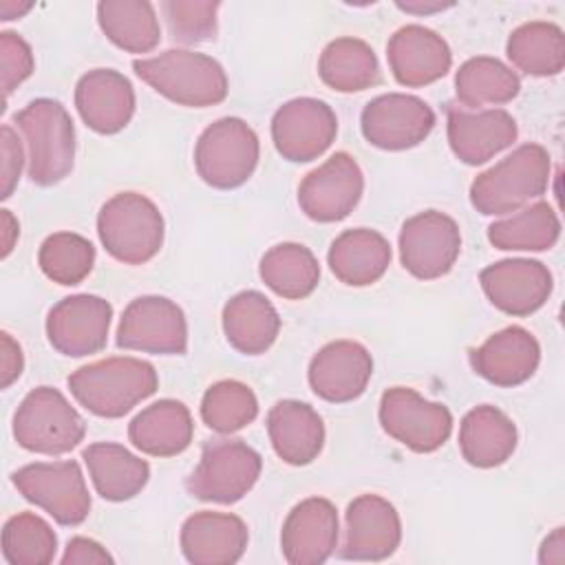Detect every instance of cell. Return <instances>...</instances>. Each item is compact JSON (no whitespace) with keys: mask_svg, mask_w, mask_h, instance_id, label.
Here are the masks:
<instances>
[{"mask_svg":"<svg viewBox=\"0 0 565 565\" xmlns=\"http://www.w3.org/2000/svg\"><path fill=\"white\" fill-rule=\"evenodd\" d=\"M66 384L88 413L117 419L157 391L159 375L146 360L117 355L79 366Z\"/></svg>","mask_w":565,"mask_h":565,"instance_id":"1","label":"cell"},{"mask_svg":"<svg viewBox=\"0 0 565 565\" xmlns=\"http://www.w3.org/2000/svg\"><path fill=\"white\" fill-rule=\"evenodd\" d=\"M132 68L159 95L188 108L221 104L230 90L225 68L214 57L188 49H168L154 57L135 60Z\"/></svg>","mask_w":565,"mask_h":565,"instance_id":"2","label":"cell"},{"mask_svg":"<svg viewBox=\"0 0 565 565\" xmlns=\"http://www.w3.org/2000/svg\"><path fill=\"white\" fill-rule=\"evenodd\" d=\"M550 172V152L541 143H523L477 174L470 185V203L483 216L512 214L545 194Z\"/></svg>","mask_w":565,"mask_h":565,"instance_id":"3","label":"cell"},{"mask_svg":"<svg viewBox=\"0 0 565 565\" xmlns=\"http://www.w3.org/2000/svg\"><path fill=\"white\" fill-rule=\"evenodd\" d=\"M26 146V174L38 185H55L75 163V126L57 99L38 97L13 115Z\"/></svg>","mask_w":565,"mask_h":565,"instance_id":"4","label":"cell"},{"mask_svg":"<svg viewBox=\"0 0 565 565\" xmlns=\"http://www.w3.org/2000/svg\"><path fill=\"white\" fill-rule=\"evenodd\" d=\"M163 216L159 207L139 192L110 196L97 214V236L104 249L119 263L143 265L163 245Z\"/></svg>","mask_w":565,"mask_h":565,"instance_id":"5","label":"cell"},{"mask_svg":"<svg viewBox=\"0 0 565 565\" xmlns=\"http://www.w3.org/2000/svg\"><path fill=\"white\" fill-rule=\"evenodd\" d=\"M86 435L82 415L53 386H38L24 395L13 415L18 446L38 455H66Z\"/></svg>","mask_w":565,"mask_h":565,"instance_id":"6","label":"cell"},{"mask_svg":"<svg viewBox=\"0 0 565 565\" xmlns=\"http://www.w3.org/2000/svg\"><path fill=\"white\" fill-rule=\"evenodd\" d=\"M258 154L260 143L256 132L238 117H223L199 135L194 168L207 185L232 190L254 174Z\"/></svg>","mask_w":565,"mask_h":565,"instance_id":"7","label":"cell"},{"mask_svg":"<svg viewBox=\"0 0 565 565\" xmlns=\"http://www.w3.org/2000/svg\"><path fill=\"white\" fill-rule=\"evenodd\" d=\"M260 455L243 439H212L203 446L185 488L199 501L236 503L258 481Z\"/></svg>","mask_w":565,"mask_h":565,"instance_id":"8","label":"cell"},{"mask_svg":"<svg viewBox=\"0 0 565 565\" xmlns=\"http://www.w3.org/2000/svg\"><path fill=\"white\" fill-rule=\"evenodd\" d=\"M18 492L60 525H79L90 512V494L77 461H38L11 475Z\"/></svg>","mask_w":565,"mask_h":565,"instance_id":"9","label":"cell"},{"mask_svg":"<svg viewBox=\"0 0 565 565\" xmlns=\"http://www.w3.org/2000/svg\"><path fill=\"white\" fill-rule=\"evenodd\" d=\"M377 415L382 430L413 452H433L441 448L452 433L448 406L428 402L408 386L384 391Z\"/></svg>","mask_w":565,"mask_h":565,"instance_id":"10","label":"cell"},{"mask_svg":"<svg viewBox=\"0 0 565 565\" xmlns=\"http://www.w3.org/2000/svg\"><path fill=\"white\" fill-rule=\"evenodd\" d=\"M117 347L154 355H183L188 351L183 309L166 296L130 300L117 327Z\"/></svg>","mask_w":565,"mask_h":565,"instance_id":"11","label":"cell"},{"mask_svg":"<svg viewBox=\"0 0 565 565\" xmlns=\"http://www.w3.org/2000/svg\"><path fill=\"white\" fill-rule=\"evenodd\" d=\"M461 252V232L452 216L426 210L404 221L399 230V260L419 280L441 278Z\"/></svg>","mask_w":565,"mask_h":565,"instance_id":"12","label":"cell"},{"mask_svg":"<svg viewBox=\"0 0 565 565\" xmlns=\"http://www.w3.org/2000/svg\"><path fill=\"white\" fill-rule=\"evenodd\" d=\"M338 135L333 108L316 97L285 102L271 117V139L282 159L307 163L327 152Z\"/></svg>","mask_w":565,"mask_h":565,"instance_id":"13","label":"cell"},{"mask_svg":"<svg viewBox=\"0 0 565 565\" xmlns=\"http://www.w3.org/2000/svg\"><path fill=\"white\" fill-rule=\"evenodd\" d=\"M362 192L364 174L358 161L349 152H335L300 181L298 205L311 221L335 223L353 212Z\"/></svg>","mask_w":565,"mask_h":565,"instance_id":"14","label":"cell"},{"mask_svg":"<svg viewBox=\"0 0 565 565\" xmlns=\"http://www.w3.org/2000/svg\"><path fill=\"white\" fill-rule=\"evenodd\" d=\"M433 126V108L424 99L406 93L380 95L360 115L364 139L382 150L415 148L430 135Z\"/></svg>","mask_w":565,"mask_h":565,"instance_id":"15","label":"cell"},{"mask_svg":"<svg viewBox=\"0 0 565 565\" xmlns=\"http://www.w3.org/2000/svg\"><path fill=\"white\" fill-rule=\"evenodd\" d=\"M113 307L93 294L62 298L46 316L51 347L68 358H84L102 351L108 342Z\"/></svg>","mask_w":565,"mask_h":565,"instance_id":"16","label":"cell"},{"mask_svg":"<svg viewBox=\"0 0 565 565\" xmlns=\"http://www.w3.org/2000/svg\"><path fill=\"white\" fill-rule=\"evenodd\" d=\"M479 282L492 307L516 318L539 311L554 287L547 265L532 258H505L492 263L481 269Z\"/></svg>","mask_w":565,"mask_h":565,"instance_id":"17","label":"cell"},{"mask_svg":"<svg viewBox=\"0 0 565 565\" xmlns=\"http://www.w3.org/2000/svg\"><path fill=\"white\" fill-rule=\"evenodd\" d=\"M344 523L340 556L347 561H384L399 547V514L395 505L380 494L355 497L347 505Z\"/></svg>","mask_w":565,"mask_h":565,"instance_id":"18","label":"cell"},{"mask_svg":"<svg viewBox=\"0 0 565 565\" xmlns=\"http://www.w3.org/2000/svg\"><path fill=\"white\" fill-rule=\"evenodd\" d=\"M373 375V358L364 344L353 340H335L324 344L309 362L311 391L333 404L358 399Z\"/></svg>","mask_w":565,"mask_h":565,"instance_id":"19","label":"cell"},{"mask_svg":"<svg viewBox=\"0 0 565 565\" xmlns=\"http://www.w3.org/2000/svg\"><path fill=\"white\" fill-rule=\"evenodd\" d=\"M386 60L397 84L406 88L428 86L441 79L452 66L448 42L433 29L406 24L386 44Z\"/></svg>","mask_w":565,"mask_h":565,"instance_id":"20","label":"cell"},{"mask_svg":"<svg viewBox=\"0 0 565 565\" xmlns=\"http://www.w3.org/2000/svg\"><path fill=\"white\" fill-rule=\"evenodd\" d=\"M338 543V510L329 499L309 497L291 508L280 530V550L291 565H320Z\"/></svg>","mask_w":565,"mask_h":565,"instance_id":"21","label":"cell"},{"mask_svg":"<svg viewBox=\"0 0 565 565\" xmlns=\"http://www.w3.org/2000/svg\"><path fill=\"white\" fill-rule=\"evenodd\" d=\"M448 143L455 157L468 166H479L510 148L516 141L519 128L514 117L503 108L466 110L448 106Z\"/></svg>","mask_w":565,"mask_h":565,"instance_id":"22","label":"cell"},{"mask_svg":"<svg viewBox=\"0 0 565 565\" xmlns=\"http://www.w3.org/2000/svg\"><path fill=\"white\" fill-rule=\"evenodd\" d=\"M75 108L90 130L115 135L135 115L132 84L115 68H93L75 86Z\"/></svg>","mask_w":565,"mask_h":565,"instance_id":"23","label":"cell"},{"mask_svg":"<svg viewBox=\"0 0 565 565\" xmlns=\"http://www.w3.org/2000/svg\"><path fill=\"white\" fill-rule=\"evenodd\" d=\"M541 362L536 338L523 327H505L470 351V366L494 386L512 388L527 382Z\"/></svg>","mask_w":565,"mask_h":565,"instance_id":"24","label":"cell"},{"mask_svg":"<svg viewBox=\"0 0 565 565\" xmlns=\"http://www.w3.org/2000/svg\"><path fill=\"white\" fill-rule=\"evenodd\" d=\"M249 532L241 516L230 512H194L181 525L179 545L194 565H232L247 550Z\"/></svg>","mask_w":565,"mask_h":565,"instance_id":"25","label":"cell"},{"mask_svg":"<svg viewBox=\"0 0 565 565\" xmlns=\"http://www.w3.org/2000/svg\"><path fill=\"white\" fill-rule=\"evenodd\" d=\"M274 452L289 466L311 463L324 446V424L318 411L298 399H280L267 413Z\"/></svg>","mask_w":565,"mask_h":565,"instance_id":"26","label":"cell"},{"mask_svg":"<svg viewBox=\"0 0 565 565\" xmlns=\"http://www.w3.org/2000/svg\"><path fill=\"white\" fill-rule=\"evenodd\" d=\"M192 437L194 424L188 406L170 397L146 406L128 424V439L150 457H174L190 446Z\"/></svg>","mask_w":565,"mask_h":565,"instance_id":"27","label":"cell"},{"mask_svg":"<svg viewBox=\"0 0 565 565\" xmlns=\"http://www.w3.org/2000/svg\"><path fill=\"white\" fill-rule=\"evenodd\" d=\"M516 426L497 406L481 404L470 408L459 426L461 457L475 468H497L516 448Z\"/></svg>","mask_w":565,"mask_h":565,"instance_id":"28","label":"cell"},{"mask_svg":"<svg viewBox=\"0 0 565 565\" xmlns=\"http://www.w3.org/2000/svg\"><path fill=\"white\" fill-rule=\"evenodd\" d=\"M82 459L88 468L97 494L106 501H128L137 497L150 479L148 461L132 455L121 444H90L82 450Z\"/></svg>","mask_w":565,"mask_h":565,"instance_id":"29","label":"cell"},{"mask_svg":"<svg viewBox=\"0 0 565 565\" xmlns=\"http://www.w3.org/2000/svg\"><path fill=\"white\" fill-rule=\"evenodd\" d=\"M388 241L369 227L342 232L329 247L327 260L333 276L351 287L377 282L391 265Z\"/></svg>","mask_w":565,"mask_h":565,"instance_id":"30","label":"cell"},{"mask_svg":"<svg viewBox=\"0 0 565 565\" xmlns=\"http://www.w3.org/2000/svg\"><path fill=\"white\" fill-rule=\"evenodd\" d=\"M223 331L236 351L245 355H260L276 342L280 318L265 294L247 289L225 302Z\"/></svg>","mask_w":565,"mask_h":565,"instance_id":"31","label":"cell"},{"mask_svg":"<svg viewBox=\"0 0 565 565\" xmlns=\"http://www.w3.org/2000/svg\"><path fill=\"white\" fill-rule=\"evenodd\" d=\"M97 22L104 35L128 53H150L161 40L159 18L148 0H102Z\"/></svg>","mask_w":565,"mask_h":565,"instance_id":"32","label":"cell"},{"mask_svg":"<svg viewBox=\"0 0 565 565\" xmlns=\"http://www.w3.org/2000/svg\"><path fill=\"white\" fill-rule=\"evenodd\" d=\"M521 90L519 75L497 57L477 55L466 60L455 75V95L466 110L501 106Z\"/></svg>","mask_w":565,"mask_h":565,"instance_id":"33","label":"cell"},{"mask_svg":"<svg viewBox=\"0 0 565 565\" xmlns=\"http://www.w3.org/2000/svg\"><path fill=\"white\" fill-rule=\"evenodd\" d=\"M318 75L338 93H358L380 82L377 55L360 38H335L320 53Z\"/></svg>","mask_w":565,"mask_h":565,"instance_id":"34","label":"cell"},{"mask_svg":"<svg viewBox=\"0 0 565 565\" xmlns=\"http://www.w3.org/2000/svg\"><path fill=\"white\" fill-rule=\"evenodd\" d=\"M508 60L534 77L558 75L565 66V35L554 22L534 20L516 26L505 44Z\"/></svg>","mask_w":565,"mask_h":565,"instance_id":"35","label":"cell"},{"mask_svg":"<svg viewBox=\"0 0 565 565\" xmlns=\"http://www.w3.org/2000/svg\"><path fill=\"white\" fill-rule=\"evenodd\" d=\"M561 221L547 201H536L488 227V241L505 252H543L556 245Z\"/></svg>","mask_w":565,"mask_h":565,"instance_id":"36","label":"cell"},{"mask_svg":"<svg viewBox=\"0 0 565 565\" xmlns=\"http://www.w3.org/2000/svg\"><path fill=\"white\" fill-rule=\"evenodd\" d=\"M263 282L280 298L302 300L313 294L320 280V265L313 252L300 243H278L260 258Z\"/></svg>","mask_w":565,"mask_h":565,"instance_id":"37","label":"cell"},{"mask_svg":"<svg viewBox=\"0 0 565 565\" xmlns=\"http://www.w3.org/2000/svg\"><path fill=\"white\" fill-rule=\"evenodd\" d=\"M258 415V399L254 391L238 380H221L212 384L201 399L203 424L221 435H232Z\"/></svg>","mask_w":565,"mask_h":565,"instance_id":"38","label":"cell"},{"mask_svg":"<svg viewBox=\"0 0 565 565\" xmlns=\"http://www.w3.org/2000/svg\"><path fill=\"white\" fill-rule=\"evenodd\" d=\"M38 265L49 280L73 287L90 274L95 265V247L82 234L55 232L42 241Z\"/></svg>","mask_w":565,"mask_h":565,"instance_id":"39","label":"cell"},{"mask_svg":"<svg viewBox=\"0 0 565 565\" xmlns=\"http://www.w3.org/2000/svg\"><path fill=\"white\" fill-rule=\"evenodd\" d=\"M57 552L53 527L33 512L11 516L2 527V556L9 565H49Z\"/></svg>","mask_w":565,"mask_h":565,"instance_id":"40","label":"cell"},{"mask_svg":"<svg viewBox=\"0 0 565 565\" xmlns=\"http://www.w3.org/2000/svg\"><path fill=\"white\" fill-rule=\"evenodd\" d=\"M221 2L203 0H163L159 4L168 33L179 44H201L216 38Z\"/></svg>","mask_w":565,"mask_h":565,"instance_id":"41","label":"cell"},{"mask_svg":"<svg viewBox=\"0 0 565 565\" xmlns=\"http://www.w3.org/2000/svg\"><path fill=\"white\" fill-rule=\"evenodd\" d=\"M0 64H2V90H4V97H9L11 90L18 88L33 73L35 60L29 42L13 31H2Z\"/></svg>","mask_w":565,"mask_h":565,"instance_id":"42","label":"cell"},{"mask_svg":"<svg viewBox=\"0 0 565 565\" xmlns=\"http://www.w3.org/2000/svg\"><path fill=\"white\" fill-rule=\"evenodd\" d=\"M0 152H2V168H0V199H9L20 181L22 166L26 163V154L18 132L4 124L0 128Z\"/></svg>","mask_w":565,"mask_h":565,"instance_id":"43","label":"cell"},{"mask_svg":"<svg viewBox=\"0 0 565 565\" xmlns=\"http://www.w3.org/2000/svg\"><path fill=\"white\" fill-rule=\"evenodd\" d=\"M64 565H113L115 558L93 539L73 536L62 556Z\"/></svg>","mask_w":565,"mask_h":565,"instance_id":"44","label":"cell"},{"mask_svg":"<svg viewBox=\"0 0 565 565\" xmlns=\"http://www.w3.org/2000/svg\"><path fill=\"white\" fill-rule=\"evenodd\" d=\"M0 351H2V371H0L2 382H0V386L9 388L22 375L24 355H22L20 344L7 331L0 333Z\"/></svg>","mask_w":565,"mask_h":565,"instance_id":"45","label":"cell"},{"mask_svg":"<svg viewBox=\"0 0 565 565\" xmlns=\"http://www.w3.org/2000/svg\"><path fill=\"white\" fill-rule=\"evenodd\" d=\"M539 563L547 565H563L565 563V527H556L552 534L545 536L539 550Z\"/></svg>","mask_w":565,"mask_h":565,"instance_id":"46","label":"cell"},{"mask_svg":"<svg viewBox=\"0 0 565 565\" xmlns=\"http://www.w3.org/2000/svg\"><path fill=\"white\" fill-rule=\"evenodd\" d=\"M0 223H2V258H7L15 245V238L20 234V225L11 210H0Z\"/></svg>","mask_w":565,"mask_h":565,"instance_id":"47","label":"cell"},{"mask_svg":"<svg viewBox=\"0 0 565 565\" xmlns=\"http://www.w3.org/2000/svg\"><path fill=\"white\" fill-rule=\"evenodd\" d=\"M397 7L406 13H415V15H426V13H435V11H444L448 7H452V2H397Z\"/></svg>","mask_w":565,"mask_h":565,"instance_id":"48","label":"cell"},{"mask_svg":"<svg viewBox=\"0 0 565 565\" xmlns=\"http://www.w3.org/2000/svg\"><path fill=\"white\" fill-rule=\"evenodd\" d=\"M33 4L31 2H11V0H2L0 2V20H15L20 15H24Z\"/></svg>","mask_w":565,"mask_h":565,"instance_id":"49","label":"cell"}]
</instances>
